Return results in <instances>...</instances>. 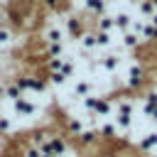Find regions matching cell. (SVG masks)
Here are the masks:
<instances>
[{
  "label": "cell",
  "mask_w": 157,
  "mask_h": 157,
  "mask_svg": "<svg viewBox=\"0 0 157 157\" xmlns=\"http://www.w3.org/2000/svg\"><path fill=\"white\" fill-rule=\"evenodd\" d=\"M147 83H150V69H147V64L142 59L128 61L125 76H123V88L128 93H135V91H142Z\"/></svg>",
  "instance_id": "cell-1"
},
{
  "label": "cell",
  "mask_w": 157,
  "mask_h": 157,
  "mask_svg": "<svg viewBox=\"0 0 157 157\" xmlns=\"http://www.w3.org/2000/svg\"><path fill=\"white\" fill-rule=\"evenodd\" d=\"M10 110H12L15 120H29V118H34V115H42L44 108L37 103V98H34L32 93H22L20 98L10 101Z\"/></svg>",
  "instance_id": "cell-2"
},
{
  "label": "cell",
  "mask_w": 157,
  "mask_h": 157,
  "mask_svg": "<svg viewBox=\"0 0 157 157\" xmlns=\"http://www.w3.org/2000/svg\"><path fill=\"white\" fill-rule=\"evenodd\" d=\"M61 27H64V34H66V39L69 42H76L88 27H86V20H83V15H78V12H61Z\"/></svg>",
  "instance_id": "cell-3"
},
{
  "label": "cell",
  "mask_w": 157,
  "mask_h": 157,
  "mask_svg": "<svg viewBox=\"0 0 157 157\" xmlns=\"http://www.w3.org/2000/svg\"><path fill=\"white\" fill-rule=\"evenodd\" d=\"M91 93H96V81H93L91 76H78V78H74V83H71V98L81 101V98H86V96H91Z\"/></svg>",
  "instance_id": "cell-4"
},
{
  "label": "cell",
  "mask_w": 157,
  "mask_h": 157,
  "mask_svg": "<svg viewBox=\"0 0 157 157\" xmlns=\"http://www.w3.org/2000/svg\"><path fill=\"white\" fill-rule=\"evenodd\" d=\"M135 150H137L140 155H155V152H157V128L145 130V132L135 140Z\"/></svg>",
  "instance_id": "cell-5"
},
{
  "label": "cell",
  "mask_w": 157,
  "mask_h": 157,
  "mask_svg": "<svg viewBox=\"0 0 157 157\" xmlns=\"http://www.w3.org/2000/svg\"><path fill=\"white\" fill-rule=\"evenodd\" d=\"M113 110H115V98L98 93V101H96V108H93V118L96 120H108V118H113Z\"/></svg>",
  "instance_id": "cell-6"
},
{
  "label": "cell",
  "mask_w": 157,
  "mask_h": 157,
  "mask_svg": "<svg viewBox=\"0 0 157 157\" xmlns=\"http://www.w3.org/2000/svg\"><path fill=\"white\" fill-rule=\"evenodd\" d=\"M71 142H76L78 150H93V147L101 142V137H98V130H96V128H86V130H81L76 137H71Z\"/></svg>",
  "instance_id": "cell-7"
},
{
  "label": "cell",
  "mask_w": 157,
  "mask_h": 157,
  "mask_svg": "<svg viewBox=\"0 0 157 157\" xmlns=\"http://www.w3.org/2000/svg\"><path fill=\"white\" fill-rule=\"evenodd\" d=\"M118 44H120L125 52H140V49L145 47L142 37H140L137 32H132V29H128V32H120V39H118Z\"/></svg>",
  "instance_id": "cell-8"
},
{
  "label": "cell",
  "mask_w": 157,
  "mask_h": 157,
  "mask_svg": "<svg viewBox=\"0 0 157 157\" xmlns=\"http://www.w3.org/2000/svg\"><path fill=\"white\" fill-rule=\"evenodd\" d=\"M113 15V25H115V32L120 34V32H128L130 29V25H132V20H135V15L130 12V10H115V12H110Z\"/></svg>",
  "instance_id": "cell-9"
},
{
  "label": "cell",
  "mask_w": 157,
  "mask_h": 157,
  "mask_svg": "<svg viewBox=\"0 0 157 157\" xmlns=\"http://www.w3.org/2000/svg\"><path fill=\"white\" fill-rule=\"evenodd\" d=\"M108 5H110V0H83L81 2V10L88 17H98V15L108 12Z\"/></svg>",
  "instance_id": "cell-10"
},
{
  "label": "cell",
  "mask_w": 157,
  "mask_h": 157,
  "mask_svg": "<svg viewBox=\"0 0 157 157\" xmlns=\"http://www.w3.org/2000/svg\"><path fill=\"white\" fill-rule=\"evenodd\" d=\"M93 29H101V32H115L113 15H110V12H103V15L93 17Z\"/></svg>",
  "instance_id": "cell-11"
},
{
  "label": "cell",
  "mask_w": 157,
  "mask_h": 157,
  "mask_svg": "<svg viewBox=\"0 0 157 157\" xmlns=\"http://www.w3.org/2000/svg\"><path fill=\"white\" fill-rule=\"evenodd\" d=\"M135 5V10H137V15L135 17H142V20H150L157 10H155V5H152V0H135L132 2Z\"/></svg>",
  "instance_id": "cell-12"
},
{
  "label": "cell",
  "mask_w": 157,
  "mask_h": 157,
  "mask_svg": "<svg viewBox=\"0 0 157 157\" xmlns=\"http://www.w3.org/2000/svg\"><path fill=\"white\" fill-rule=\"evenodd\" d=\"M25 91L20 88V83L15 81V78H5V101H15V98H20Z\"/></svg>",
  "instance_id": "cell-13"
},
{
  "label": "cell",
  "mask_w": 157,
  "mask_h": 157,
  "mask_svg": "<svg viewBox=\"0 0 157 157\" xmlns=\"http://www.w3.org/2000/svg\"><path fill=\"white\" fill-rule=\"evenodd\" d=\"M66 44H69V42H52V44H44V56H64V54H66Z\"/></svg>",
  "instance_id": "cell-14"
},
{
  "label": "cell",
  "mask_w": 157,
  "mask_h": 157,
  "mask_svg": "<svg viewBox=\"0 0 157 157\" xmlns=\"http://www.w3.org/2000/svg\"><path fill=\"white\" fill-rule=\"evenodd\" d=\"M17 157H42V150L37 145H25L17 150Z\"/></svg>",
  "instance_id": "cell-15"
},
{
  "label": "cell",
  "mask_w": 157,
  "mask_h": 157,
  "mask_svg": "<svg viewBox=\"0 0 157 157\" xmlns=\"http://www.w3.org/2000/svg\"><path fill=\"white\" fill-rule=\"evenodd\" d=\"M7 25V7H0V27Z\"/></svg>",
  "instance_id": "cell-16"
},
{
  "label": "cell",
  "mask_w": 157,
  "mask_h": 157,
  "mask_svg": "<svg viewBox=\"0 0 157 157\" xmlns=\"http://www.w3.org/2000/svg\"><path fill=\"white\" fill-rule=\"evenodd\" d=\"M5 101V78H0V103Z\"/></svg>",
  "instance_id": "cell-17"
},
{
  "label": "cell",
  "mask_w": 157,
  "mask_h": 157,
  "mask_svg": "<svg viewBox=\"0 0 157 157\" xmlns=\"http://www.w3.org/2000/svg\"><path fill=\"white\" fill-rule=\"evenodd\" d=\"M5 147H7V140L0 135V155H2V150H5Z\"/></svg>",
  "instance_id": "cell-18"
},
{
  "label": "cell",
  "mask_w": 157,
  "mask_h": 157,
  "mask_svg": "<svg viewBox=\"0 0 157 157\" xmlns=\"http://www.w3.org/2000/svg\"><path fill=\"white\" fill-rule=\"evenodd\" d=\"M150 86H155V88H157V74H150Z\"/></svg>",
  "instance_id": "cell-19"
},
{
  "label": "cell",
  "mask_w": 157,
  "mask_h": 157,
  "mask_svg": "<svg viewBox=\"0 0 157 157\" xmlns=\"http://www.w3.org/2000/svg\"><path fill=\"white\" fill-rule=\"evenodd\" d=\"M152 5H155V10H157V0H152Z\"/></svg>",
  "instance_id": "cell-20"
},
{
  "label": "cell",
  "mask_w": 157,
  "mask_h": 157,
  "mask_svg": "<svg viewBox=\"0 0 157 157\" xmlns=\"http://www.w3.org/2000/svg\"><path fill=\"white\" fill-rule=\"evenodd\" d=\"M128 2H135V0H128Z\"/></svg>",
  "instance_id": "cell-21"
}]
</instances>
